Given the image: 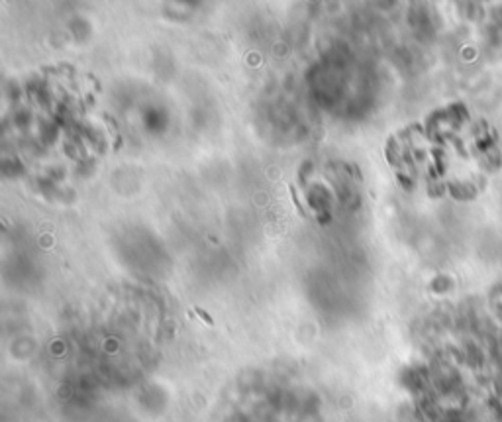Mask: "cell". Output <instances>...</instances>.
I'll return each instance as SVG.
<instances>
[{
    "label": "cell",
    "mask_w": 502,
    "mask_h": 422,
    "mask_svg": "<svg viewBox=\"0 0 502 422\" xmlns=\"http://www.w3.org/2000/svg\"><path fill=\"white\" fill-rule=\"evenodd\" d=\"M194 314H196V316H198V318H200L202 322H206V326H214V318H212V316H210V314L206 312L204 308H200V306H194Z\"/></svg>",
    "instance_id": "1"
}]
</instances>
